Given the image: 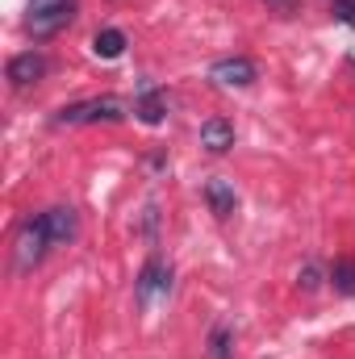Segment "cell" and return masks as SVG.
Masks as SVG:
<instances>
[{
	"instance_id": "cell-6",
	"label": "cell",
	"mask_w": 355,
	"mask_h": 359,
	"mask_svg": "<svg viewBox=\"0 0 355 359\" xmlns=\"http://www.w3.org/2000/svg\"><path fill=\"white\" fill-rule=\"evenodd\" d=\"M42 222H46V234H51V247H63V243H72L76 238V209H46L42 213Z\"/></svg>"
},
{
	"instance_id": "cell-2",
	"label": "cell",
	"mask_w": 355,
	"mask_h": 359,
	"mask_svg": "<svg viewBox=\"0 0 355 359\" xmlns=\"http://www.w3.org/2000/svg\"><path fill=\"white\" fill-rule=\"evenodd\" d=\"M72 17H76V0H38L25 25H29L34 38H51V34H59Z\"/></svg>"
},
{
	"instance_id": "cell-15",
	"label": "cell",
	"mask_w": 355,
	"mask_h": 359,
	"mask_svg": "<svg viewBox=\"0 0 355 359\" xmlns=\"http://www.w3.org/2000/svg\"><path fill=\"white\" fill-rule=\"evenodd\" d=\"M301 288H318V268H305V271H301Z\"/></svg>"
},
{
	"instance_id": "cell-11",
	"label": "cell",
	"mask_w": 355,
	"mask_h": 359,
	"mask_svg": "<svg viewBox=\"0 0 355 359\" xmlns=\"http://www.w3.org/2000/svg\"><path fill=\"white\" fill-rule=\"evenodd\" d=\"M163 113H168V109H163V96H159V92H147V96H142V104H138V117H142L147 126H159V121H163Z\"/></svg>"
},
{
	"instance_id": "cell-3",
	"label": "cell",
	"mask_w": 355,
	"mask_h": 359,
	"mask_svg": "<svg viewBox=\"0 0 355 359\" xmlns=\"http://www.w3.org/2000/svg\"><path fill=\"white\" fill-rule=\"evenodd\" d=\"M46 247H51L46 222H42V217H29V222L21 226V234H17V271H34L38 268L42 255H46Z\"/></svg>"
},
{
	"instance_id": "cell-8",
	"label": "cell",
	"mask_w": 355,
	"mask_h": 359,
	"mask_svg": "<svg viewBox=\"0 0 355 359\" xmlns=\"http://www.w3.org/2000/svg\"><path fill=\"white\" fill-rule=\"evenodd\" d=\"M201 147L213 151V155L230 151V147H234V126H230L226 117H209V121L201 126Z\"/></svg>"
},
{
	"instance_id": "cell-7",
	"label": "cell",
	"mask_w": 355,
	"mask_h": 359,
	"mask_svg": "<svg viewBox=\"0 0 355 359\" xmlns=\"http://www.w3.org/2000/svg\"><path fill=\"white\" fill-rule=\"evenodd\" d=\"M168 288H172V268L159 264V259H151V264L142 268V276H138V288H134V292H138V301L147 305L155 292H168Z\"/></svg>"
},
{
	"instance_id": "cell-5",
	"label": "cell",
	"mask_w": 355,
	"mask_h": 359,
	"mask_svg": "<svg viewBox=\"0 0 355 359\" xmlns=\"http://www.w3.org/2000/svg\"><path fill=\"white\" fill-rule=\"evenodd\" d=\"M42 76H46V59H42L38 50H25V55L8 59V80H13L17 88H25V84H38Z\"/></svg>"
},
{
	"instance_id": "cell-10",
	"label": "cell",
	"mask_w": 355,
	"mask_h": 359,
	"mask_svg": "<svg viewBox=\"0 0 355 359\" xmlns=\"http://www.w3.org/2000/svg\"><path fill=\"white\" fill-rule=\"evenodd\" d=\"M92 50H96L100 59H117V55L126 50V34H121V29H100V34L92 38Z\"/></svg>"
},
{
	"instance_id": "cell-9",
	"label": "cell",
	"mask_w": 355,
	"mask_h": 359,
	"mask_svg": "<svg viewBox=\"0 0 355 359\" xmlns=\"http://www.w3.org/2000/svg\"><path fill=\"white\" fill-rule=\"evenodd\" d=\"M205 201H209V209H213L217 217H230L234 205H239V196H234V188H230L226 180H209V184H205Z\"/></svg>"
},
{
	"instance_id": "cell-4",
	"label": "cell",
	"mask_w": 355,
	"mask_h": 359,
	"mask_svg": "<svg viewBox=\"0 0 355 359\" xmlns=\"http://www.w3.org/2000/svg\"><path fill=\"white\" fill-rule=\"evenodd\" d=\"M209 80H217L222 88H247L255 80V63L251 59H222L209 67Z\"/></svg>"
},
{
	"instance_id": "cell-1",
	"label": "cell",
	"mask_w": 355,
	"mask_h": 359,
	"mask_svg": "<svg viewBox=\"0 0 355 359\" xmlns=\"http://www.w3.org/2000/svg\"><path fill=\"white\" fill-rule=\"evenodd\" d=\"M126 117V109H121V100H113V96H96V100H80V104H67V109H59V126H88V121H121Z\"/></svg>"
},
{
	"instance_id": "cell-13",
	"label": "cell",
	"mask_w": 355,
	"mask_h": 359,
	"mask_svg": "<svg viewBox=\"0 0 355 359\" xmlns=\"http://www.w3.org/2000/svg\"><path fill=\"white\" fill-rule=\"evenodd\" d=\"M213 359H230V334L213 330Z\"/></svg>"
},
{
	"instance_id": "cell-14",
	"label": "cell",
	"mask_w": 355,
	"mask_h": 359,
	"mask_svg": "<svg viewBox=\"0 0 355 359\" xmlns=\"http://www.w3.org/2000/svg\"><path fill=\"white\" fill-rule=\"evenodd\" d=\"M335 17H339L343 25H351V29H355V0H339V4H335Z\"/></svg>"
},
{
	"instance_id": "cell-12",
	"label": "cell",
	"mask_w": 355,
	"mask_h": 359,
	"mask_svg": "<svg viewBox=\"0 0 355 359\" xmlns=\"http://www.w3.org/2000/svg\"><path fill=\"white\" fill-rule=\"evenodd\" d=\"M330 280H335V288H339V292H347V297H351V292H355V264H351V259L335 264V268H330Z\"/></svg>"
}]
</instances>
